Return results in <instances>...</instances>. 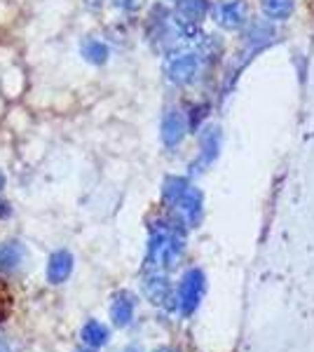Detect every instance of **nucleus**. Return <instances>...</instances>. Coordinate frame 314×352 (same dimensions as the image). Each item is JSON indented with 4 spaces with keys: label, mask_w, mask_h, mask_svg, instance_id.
I'll list each match as a JSON object with an SVG mask.
<instances>
[{
    "label": "nucleus",
    "mask_w": 314,
    "mask_h": 352,
    "mask_svg": "<svg viewBox=\"0 0 314 352\" xmlns=\"http://www.w3.org/2000/svg\"><path fill=\"white\" fill-rule=\"evenodd\" d=\"M3 186H5V174L0 172V190H3Z\"/></svg>",
    "instance_id": "nucleus-11"
},
{
    "label": "nucleus",
    "mask_w": 314,
    "mask_h": 352,
    "mask_svg": "<svg viewBox=\"0 0 314 352\" xmlns=\"http://www.w3.org/2000/svg\"><path fill=\"white\" fill-rule=\"evenodd\" d=\"M82 340L89 348H101L108 340V329L101 324V322H87V324L82 327Z\"/></svg>",
    "instance_id": "nucleus-5"
},
{
    "label": "nucleus",
    "mask_w": 314,
    "mask_h": 352,
    "mask_svg": "<svg viewBox=\"0 0 314 352\" xmlns=\"http://www.w3.org/2000/svg\"><path fill=\"white\" fill-rule=\"evenodd\" d=\"M111 317L117 327H127L134 317V296L127 292H120L115 298H113V308H111Z\"/></svg>",
    "instance_id": "nucleus-3"
},
{
    "label": "nucleus",
    "mask_w": 314,
    "mask_h": 352,
    "mask_svg": "<svg viewBox=\"0 0 314 352\" xmlns=\"http://www.w3.org/2000/svg\"><path fill=\"white\" fill-rule=\"evenodd\" d=\"M124 352H141L139 348H129V350H124Z\"/></svg>",
    "instance_id": "nucleus-12"
},
{
    "label": "nucleus",
    "mask_w": 314,
    "mask_h": 352,
    "mask_svg": "<svg viewBox=\"0 0 314 352\" xmlns=\"http://www.w3.org/2000/svg\"><path fill=\"white\" fill-rule=\"evenodd\" d=\"M10 308V296H8V292H5V287L0 285V322H3V317H5V312H8Z\"/></svg>",
    "instance_id": "nucleus-8"
},
{
    "label": "nucleus",
    "mask_w": 314,
    "mask_h": 352,
    "mask_svg": "<svg viewBox=\"0 0 314 352\" xmlns=\"http://www.w3.org/2000/svg\"><path fill=\"white\" fill-rule=\"evenodd\" d=\"M24 244L21 242H8L0 247V265H3L5 270H12L16 265L24 261Z\"/></svg>",
    "instance_id": "nucleus-4"
},
{
    "label": "nucleus",
    "mask_w": 314,
    "mask_h": 352,
    "mask_svg": "<svg viewBox=\"0 0 314 352\" xmlns=\"http://www.w3.org/2000/svg\"><path fill=\"white\" fill-rule=\"evenodd\" d=\"M71 270H73V256L61 249V252L52 254V258H49V263H47V280L52 282V285H61V282L68 280Z\"/></svg>",
    "instance_id": "nucleus-2"
},
{
    "label": "nucleus",
    "mask_w": 314,
    "mask_h": 352,
    "mask_svg": "<svg viewBox=\"0 0 314 352\" xmlns=\"http://www.w3.org/2000/svg\"><path fill=\"white\" fill-rule=\"evenodd\" d=\"M0 352H10V345L5 340H0Z\"/></svg>",
    "instance_id": "nucleus-10"
},
{
    "label": "nucleus",
    "mask_w": 314,
    "mask_h": 352,
    "mask_svg": "<svg viewBox=\"0 0 314 352\" xmlns=\"http://www.w3.org/2000/svg\"><path fill=\"white\" fill-rule=\"evenodd\" d=\"M10 214H12V209H10L8 202H0V219H8Z\"/></svg>",
    "instance_id": "nucleus-9"
},
{
    "label": "nucleus",
    "mask_w": 314,
    "mask_h": 352,
    "mask_svg": "<svg viewBox=\"0 0 314 352\" xmlns=\"http://www.w3.org/2000/svg\"><path fill=\"white\" fill-rule=\"evenodd\" d=\"M146 292H148V296H150L155 303H164L169 296V287H167V282L164 280H148V285H146Z\"/></svg>",
    "instance_id": "nucleus-6"
},
{
    "label": "nucleus",
    "mask_w": 314,
    "mask_h": 352,
    "mask_svg": "<svg viewBox=\"0 0 314 352\" xmlns=\"http://www.w3.org/2000/svg\"><path fill=\"white\" fill-rule=\"evenodd\" d=\"M80 352H94V350H80Z\"/></svg>",
    "instance_id": "nucleus-13"
},
{
    "label": "nucleus",
    "mask_w": 314,
    "mask_h": 352,
    "mask_svg": "<svg viewBox=\"0 0 314 352\" xmlns=\"http://www.w3.org/2000/svg\"><path fill=\"white\" fill-rule=\"evenodd\" d=\"M82 54L87 56L89 61H94V64H101V61H104L106 56H108V50H106L101 43L89 41V43H85V45H82Z\"/></svg>",
    "instance_id": "nucleus-7"
},
{
    "label": "nucleus",
    "mask_w": 314,
    "mask_h": 352,
    "mask_svg": "<svg viewBox=\"0 0 314 352\" xmlns=\"http://www.w3.org/2000/svg\"><path fill=\"white\" fill-rule=\"evenodd\" d=\"M202 289H204V282H202V275L199 272H190V275L183 280V285L179 289V300H181V310L183 312H192L197 305L199 296H202Z\"/></svg>",
    "instance_id": "nucleus-1"
}]
</instances>
